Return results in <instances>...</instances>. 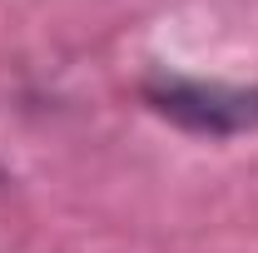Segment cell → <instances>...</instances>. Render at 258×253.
I'll return each instance as SVG.
<instances>
[{
  "instance_id": "1",
  "label": "cell",
  "mask_w": 258,
  "mask_h": 253,
  "mask_svg": "<svg viewBox=\"0 0 258 253\" xmlns=\"http://www.w3.org/2000/svg\"><path fill=\"white\" fill-rule=\"evenodd\" d=\"M139 95L159 119L199 139H233V134L258 129V85H224V80L154 70L139 85Z\"/></svg>"
}]
</instances>
